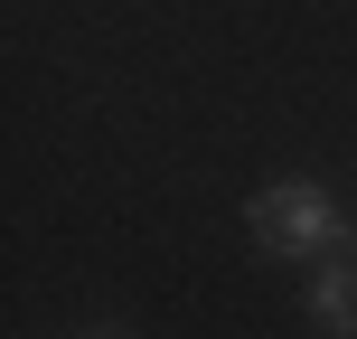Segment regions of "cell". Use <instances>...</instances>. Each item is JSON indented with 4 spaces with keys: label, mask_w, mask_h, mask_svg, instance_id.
I'll use <instances>...</instances> for the list:
<instances>
[{
    "label": "cell",
    "mask_w": 357,
    "mask_h": 339,
    "mask_svg": "<svg viewBox=\"0 0 357 339\" xmlns=\"http://www.w3.org/2000/svg\"><path fill=\"white\" fill-rule=\"evenodd\" d=\"M245 217H254V236H264V254H282V264H357V226L339 217V198L310 189V179L264 189Z\"/></svg>",
    "instance_id": "cell-1"
},
{
    "label": "cell",
    "mask_w": 357,
    "mask_h": 339,
    "mask_svg": "<svg viewBox=\"0 0 357 339\" xmlns=\"http://www.w3.org/2000/svg\"><path fill=\"white\" fill-rule=\"evenodd\" d=\"M310 321L329 339H357V264H320L310 273Z\"/></svg>",
    "instance_id": "cell-2"
},
{
    "label": "cell",
    "mask_w": 357,
    "mask_h": 339,
    "mask_svg": "<svg viewBox=\"0 0 357 339\" xmlns=\"http://www.w3.org/2000/svg\"><path fill=\"white\" fill-rule=\"evenodd\" d=\"M94 339H113V330H94Z\"/></svg>",
    "instance_id": "cell-3"
}]
</instances>
